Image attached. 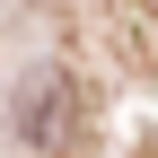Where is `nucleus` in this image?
Returning <instances> with one entry per match:
<instances>
[{
	"mask_svg": "<svg viewBox=\"0 0 158 158\" xmlns=\"http://www.w3.org/2000/svg\"><path fill=\"white\" fill-rule=\"evenodd\" d=\"M62 106H70L62 79H35L27 88V141H62Z\"/></svg>",
	"mask_w": 158,
	"mask_h": 158,
	"instance_id": "1",
	"label": "nucleus"
}]
</instances>
